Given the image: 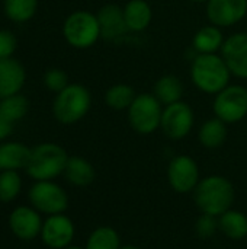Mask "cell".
<instances>
[{
	"label": "cell",
	"mask_w": 247,
	"mask_h": 249,
	"mask_svg": "<svg viewBox=\"0 0 247 249\" xmlns=\"http://www.w3.org/2000/svg\"><path fill=\"white\" fill-rule=\"evenodd\" d=\"M234 187L233 184L221 177L211 175L199 181L194 190V200L202 214L220 217L223 213L231 209L234 203Z\"/></svg>",
	"instance_id": "1"
},
{
	"label": "cell",
	"mask_w": 247,
	"mask_h": 249,
	"mask_svg": "<svg viewBox=\"0 0 247 249\" xmlns=\"http://www.w3.org/2000/svg\"><path fill=\"white\" fill-rule=\"evenodd\" d=\"M231 73L221 54H197L191 64V80L197 89L217 95L230 85Z\"/></svg>",
	"instance_id": "2"
},
{
	"label": "cell",
	"mask_w": 247,
	"mask_h": 249,
	"mask_svg": "<svg viewBox=\"0 0 247 249\" xmlns=\"http://www.w3.org/2000/svg\"><path fill=\"white\" fill-rule=\"evenodd\" d=\"M92 107L90 90L80 83H70L61 92L55 93L52 102L54 118L64 125H71L83 120Z\"/></svg>",
	"instance_id": "3"
},
{
	"label": "cell",
	"mask_w": 247,
	"mask_h": 249,
	"mask_svg": "<svg viewBox=\"0 0 247 249\" xmlns=\"http://www.w3.org/2000/svg\"><path fill=\"white\" fill-rule=\"evenodd\" d=\"M68 158L60 144L41 143L32 149L25 171L33 181H52L64 174Z\"/></svg>",
	"instance_id": "4"
},
{
	"label": "cell",
	"mask_w": 247,
	"mask_h": 249,
	"mask_svg": "<svg viewBox=\"0 0 247 249\" xmlns=\"http://www.w3.org/2000/svg\"><path fill=\"white\" fill-rule=\"evenodd\" d=\"M63 35L67 44L77 50H87L100 39V28L96 13L90 10L71 12L63 23Z\"/></svg>",
	"instance_id": "5"
},
{
	"label": "cell",
	"mask_w": 247,
	"mask_h": 249,
	"mask_svg": "<svg viewBox=\"0 0 247 249\" xmlns=\"http://www.w3.org/2000/svg\"><path fill=\"white\" fill-rule=\"evenodd\" d=\"M163 105L153 93H140L127 109L131 128L143 136L151 134L160 128Z\"/></svg>",
	"instance_id": "6"
},
{
	"label": "cell",
	"mask_w": 247,
	"mask_h": 249,
	"mask_svg": "<svg viewBox=\"0 0 247 249\" xmlns=\"http://www.w3.org/2000/svg\"><path fill=\"white\" fill-rule=\"evenodd\" d=\"M213 111L226 124L240 123L247 117V88L243 85H229L214 95Z\"/></svg>",
	"instance_id": "7"
},
{
	"label": "cell",
	"mask_w": 247,
	"mask_h": 249,
	"mask_svg": "<svg viewBox=\"0 0 247 249\" xmlns=\"http://www.w3.org/2000/svg\"><path fill=\"white\" fill-rule=\"evenodd\" d=\"M29 203L39 213L52 216L64 213L68 207V196L54 181H35L28 191Z\"/></svg>",
	"instance_id": "8"
},
{
	"label": "cell",
	"mask_w": 247,
	"mask_h": 249,
	"mask_svg": "<svg viewBox=\"0 0 247 249\" xmlns=\"http://www.w3.org/2000/svg\"><path fill=\"white\" fill-rule=\"evenodd\" d=\"M195 114L189 104L179 101L163 108L160 130L170 140L185 139L194 128Z\"/></svg>",
	"instance_id": "9"
},
{
	"label": "cell",
	"mask_w": 247,
	"mask_h": 249,
	"mask_svg": "<svg viewBox=\"0 0 247 249\" xmlns=\"http://www.w3.org/2000/svg\"><path fill=\"white\" fill-rule=\"evenodd\" d=\"M167 181L179 194L194 191L201 181L199 166L195 159L188 155L175 156L167 166Z\"/></svg>",
	"instance_id": "10"
},
{
	"label": "cell",
	"mask_w": 247,
	"mask_h": 249,
	"mask_svg": "<svg viewBox=\"0 0 247 249\" xmlns=\"http://www.w3.org/2000/svg\"><path fill=\"white\" fill-rule=\"evenodd\" d=\"M76 235L74 223L64 213L48 216L41 229V239L49 249H66Z\"/></svg>",
	"instance_id": "11"
},
{
	"label": "cell",
	"mask_w": 247,
	"mask_h": 249,
	"mask_svg": "<svg viewBox=\"0 0 247 249\" xmlns=\"http://www.w3.org/2000/svg\"><path fill=\"white\" fill-rule=\"evenodd\" d=\"M41 213L32 206H17L9 216V228L20 241H33L41 235L42 229Z\"/></svg>",
	"instance_id": "12"
},
{
	"label": "cell",
	"mask_w": 247,
	"mask_h": 249,
	"mask_svg": "<svg viewBox=\"0 0 247 249\" xmlns=\"http://www.w3.org/2000/svg\"><path fill=\"white\" fill-rule=\"evenodd\" d=\"M205 4L210 23L220 28H230L247 15V0H208Z\"/></svg>",
	"instance_id": "13"
},
{
	"label": "cell",
	"mask_w": 247,
	"mask_h": 249,
	"mask_svg": "<svg viewBox=\"0 0 247 249\" xmlns=\"http://www.w3.org/2000/svg\"><path fill=\"white\" fill-rule=\"evenodd\" d=\"M231 76L247 79V34L236 32L226 38L220 51Z\"/></svg>",
	"instance_id": "14"
},
{
	"label": "cell",
	"mask_w": 247,
	"mask_h": 249,
	"mask_svg": "<svg viewBox=\"0 0 247 249\" xmlns=\"http://www.w3.org/2000/svg\"><path fill=\"white\" fill-rule=\"evenodd\" d=\"M96 16L99 20L100 38L106 41H115L128 32V26L124 16V7L109 3L102 6L98 10Z\"/></svg>",
	"instance_id": "15"
},
{
	"label": "cell",
	"mask_w": 247,
	"mask_h": 249,
	"mask_svg": "<svg viewBox=\"0 0 247 249\" xmlns=\"http://www.w3.org/2000/svg\"><path fill=\"white\" fill-rule=\"evenodd\" d=\"M26 82V70L23 64L10 57L0 60V99L20 93Z\"/></svg>",
	"instance_id": "16"
},
{
	"label": "cell",
	"mask_w": 247,
	"mask_h": 249,
	"mask_svg": "<svg viewBox=\"0 0 247 249\" xmlns=\"http://www.w3.org/2000/svg\"><path fill=\"white\" fill-rule=\"evenodd\" d=\"M224 41L226 36L223 34V28L208 23L195 32L192 47L197 54H218L224 45Z\"/></svg>",
	"instance_id": "17"
},
{
	"label": "cell",
	"mask_w": 247,
	"mask_h": 249,
	"mask_svg": "<svg viewBox=\"0 0 247 249\" xmlns=\"http://www.w3.org/2000/svg\"><path fill=\"white\" fill-rule=\"evenodd\" d=\"M32 149L19 142L0 143V171H19L25 169Z\"/></svg>",
	"instance_id": "18"
},
{
	"label": "cell",
	"mask_w": 247,
	"mask_h": 249,
	"mask_svg": "<svg viewBox=\"0 0 247 249\" xmlns=\"http://www.w3.org/2000/svg\"><path fill=\"white\" fill-rule=\"evenodd\" d=\"M124 16L128 31L143 32L153 20V9L147 0H130L124 6Z\"/></svg>",
	"instance_id": "19"
},
{
	"label": "cell",
	"mask_w": 247,
	"mask_h": 249,
	"mask_svg": "<svg viewBox=\"0 0 247 249\" xmlns=\"http://www.w3.org/2000/svg\"><path fill=\"white\" fill-rule=\"evenodd\" d=\"M66 179L74 187H89L96 177L93 165L82 156H70L64 169Z\"/></svg>",
	"instance_id": "20"
},
{
	"label": "cell",
	"mask_w": 247,
	"mask_h": 249,
	"mask_svg": "<svg viewBox=\"0 0 247 249\" xmlns=\"http://www.w3.org/2000/svg\"><path fill=\"white\" fill-rule=\"evenodd\" d=\"M153 95L160 101L163 107L179 102L183 96V83L173 74H165L154 83Z\"/></svg>",
	"instance_id": "21"
},
{
	"label": "cell",
	"mask_w": 247,
	"mask_h": 249,
	"mask_svg": "<svg viewBox=\"0 0 247 249\" xmlns=\"http://www.w3.org/2000/svg\"><path fill=\"white\" fill-rule=\"evenodd\" d=\"M218 229L233 241H240L247 236V216L239 210H227L218 217Z\"/></svg>",
	"instance_id": "22"
},
{
	"label": "cell",
	"mask_w": 247,
	"mask_h": 249,
	"mask_svg": "<svg viewBox=\"0 0 247 249\" xmlns=\"http://www.w3.org/2000/svg\"><path fill=\"white\" fill-rule=\"evenodd\" d=\"M198 139L205 149H218L227 139V124L217 117L210 118L201 125Z\"/></svg>",
	"instance_id": "23"
},
{
	"label": "cell",
	"mask_w": 247,
	"mask_h": 249,
	"mask_svg": "<svg viewBox=\"0 0 247 249\" xmlns=\"http://www.w3.org/2000/svg\"><path fill=\"white\" fill-rule=\"evenodd\" d=\"M137 93L134 88L127 83H116L106 89L105 104L114 111H125L134 102Z\"/></svg>",
	"instance_id": "24"
},
{
	"label": "cell",
	"mask_w": 247,
	"mask_h": 249,
	"mask_svg": "<svg viewBox=\"0 0 247 249\" xmlns=\"http://www.w3.org/2000/svg\"><path fill=\"white\" fill-rule=\"evenodd\" d=\"M29 111V101L22 93H16L0 99V117L15 124L25 118Z\"/></svg>",
	"instance_id": "25"
},
{
	"label": "cell",
	"mask_w": 247,
	"mask_h": 249,
	"mask_svg": "<svg viewBox=\"0 0 247 249\" xmlns=\"http://www.w3.org/2000/svg\"><path fill=\"white\" fill-rule=\"evenodd\" d=\"M4 15L15 23L31 20L38 10V0H3Z\"/></svg>",
	"instance_id": "26"
},
{
	"label": "cell",
	"mask_w": 247,
	"mask_h": 249,
	"mask_svg": "<svg viewBox=\"0 0 247 249\" xmlns=\"http://www.w3.org/2000/svg\"><path fill=\"white\" fill-rule=\"evenodd\" d=\"M121 239L118 232L111 226L96 228L87 238L84 249H119Z\"/></svg>",
	"instance_id": "27"
},
{
	"label": "cell",
	"mask_w": 247,
	"mask_h": 249,
	"mask_svg": "<svg viewBox=\"0 0 247 249\" xmlns=\"http://www.w3.org/2000/svg\"><path fill=\"white\" fill-rule=\"evenodd\" d=\"M22 188V178L17 171H0V201H13Z\"/></svg>",
	"instance_id": "28"
},
{
	"label": "cell",
	"mask_w": 247,
	"mask_h": 249,
	"mask_svg": "<svg viewBox=\"0 0 247 249\" xmlns=\"http://www.w3.org/2000/svg\"><path fill=\"white\" fill-rule=\"evenodd\" d=\"M44 85H45V88L48 90H51L54 93H58L64 88H67L70 85V82H68L67 73L63 69L52 67V69H48L44 73Z\"/></svg>",
	"instance_id": "29"
},
{
	"label": "cell",
	"mask_w": 247,
	"mask_h": 249,
	"mask_svg": "<svg viewBox=\"0 0 247 249\" xmlns=\"http://www.w3.org/2000/svg\"><path fill=\"white\" fill-rule=\"evenodd\" d=\"M217 229H218V217L208 216V214H202L195 225L197 235L201 236L202 239L211 238L217 232Z\"/></svg>",
	"instance_id": "30"
},
{
	"label": "cell",
	"mask_w": 247,
	"mask_h": 249,
	"mask_svg": "<svg viewBox=\"0 0 247 249\" xmlns=\"http://www.w3.org/2000/svg\"><path fill=\"white\" fill-rule=\"evenodd\" d=\"M17 48V39L9 29H0V60L13 57Z\"/></svg>",
	"instance_id": "31"
},
{
	"label": "cell",
	"mask_w": 247,
	"mask_h": 249,
	"mask_svg": "<svg viewBox=\"0 0 247 249\" xmlns=\"http://www.w3.org/2000/svg\"><path fill=\"white\" fill-rule=\"evenodd\" d=\"M12 131H13V124H10L9 121L0 117V143L4 142L12 134Z\"/></svg>",
	"instance_id": "32"
},
{
	"label": "cell",
	"mask_w": 247,
	"mask_h": 249,
	"mask_svg": "<svg viewBox=\"0 0 247 249\" xmlns=\"http://www.w3.org/2000/svg\"><path fill=\"white\" fill-rule=\"evenodd\" d=\"M119 249H140L138 247H135V245H124V247H121Z\"/></svg>",
	"instance_id": "33"
},
{
	"label": "cell",
	"mask_w": 247,
	"mask_h": 249,
	"mask_svg": "<svg viewBox=\"0 0 247 249\" xmlns=\"http://www.w3.org/2000/svg\"><path fill=\"white\" fill-rule=\"evenodd\" d=\"M188 1H191V3H207L208 0H188Z\"/></svg>",
	"instance_id": "34"
},
{
	"label": "cell",
	"mask_w": 247,
	"mask_h": 249,
	"mask_svg": "<svg viewBox=\"0 0 247 249\" xmlns=\"http://www.w3.org/2000/svg\"><path fill=\"white\" fill-rule=\"evenodd\" d=\"M66 249H84V248H80V247H74V245H70V247H67Z\"/></svg>",
	"instance_id": "35"
}]
</instances>
